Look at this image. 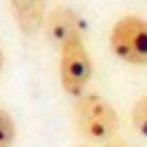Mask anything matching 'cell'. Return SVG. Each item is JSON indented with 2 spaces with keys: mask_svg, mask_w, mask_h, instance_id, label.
Segmentation results:
<instances>
[{
  "mask_svg": "<svg viewBox=\"0 0 147 147\" xmlns=\"http://www.w3.org/2000/svg\"><path fill=\"white\" fill-rule=\"evenodd\" d=\"M74 124L78 133L92 142H106L115 136L119 126V117L110 101L101 94L83 92L74 101Z\"/></svg>",
  "mask_w": 147,
  "mask_h": 147,
  "instance_id": "cell-1",
  "label": "cell"
},
{
  "mask_svg": "<svg viewBox=\"0 0 147 147\" xmlns=\"http://www.w3.org/2000/svg\"><path fill=\"white\" fill-rule=\"evenodd\" d=\"M60 85L67 94L80 96L92 78V60L83 44V37H74L60 46Z\"/></svg>",
  "mask_w": 147,
  "mask_h": 147,
  "instance_id": "cell-2",
  "label": "cell"
},
{
  "mask_svg": "<svg viewBox=\"0 0 147 147\" xmlns=\"http://www.w3.org/2000/svg\"><path fill=\"white\" fill-rule=\"evenodd\" d=\"M113 53L136 67L147 64V21L140 16H122L110 30Z\"/></svg>",
  "mask_w": 147,
  "mask_h": 147,
  "instance_id": "cell-3",
  "label": "cell"
},
{
  "mask_svg": "<svg viewBox=\"0 0 147 147\" xmlns=\"http://www.w3.org/2000/svg\"><path fill=\"white\" fill-rule=\"evenodd\" d=\"M44 25H46V32H48L51 41L57 44V46H62L64 41H69L74 37H83V32H80V18L69 7H55L46 16Z\"/></svg>",
  "mask_w": 147,
  "mask_h": 147,
  "instance_id": "cell-4",
  "label": "cell"
},
{
  "mask_svg": "<svg viewBox=\"0 0 147 147\" xmlns=\"http://www.w3.org/2000/svg\"><path fill=\"white\" fill-rule=\"evenodd\" d=\"M11 14L23 34L32 37L44 28L46 21V0H9Z\"/></svg>",
  "mask_w": 147,
  "mask_h": 147,
  "instance_id": "cell-5",
  "label": "cell"
},
{
  "mask_svg": "<svg viewBox=\"0 0 147 147\" xmlns=\"http://www.w3.org/2000/svg\"><path fill=\"white\" fill-rule=\"evenodd\" d=\"M14 140H16V122L5 108H0V147H11Z\"/></svg>",
  "mask_w": 147,
  "mask_h": 147,
  "instance_id": "cell-6",
  "label": "cell"
},
{
  "mask_svg": "<svg viewBox=\"0 0 147 147\" xmlns=\"http://www.w3.org/2000/svg\"><path fill=\"white\" fill-rule=\"evenodd\" d=\"M131 124H133V129L140 136L147 138V94L140 96L133 103V108H131Z\"/></svg>",
  "mask_w": 147,
  "mask_h": 147,
  "instance_id": "cell-7",
  "label": "cell"
},
{
  "mask_svg": "<svg viewBox=\"0 0 147 147\" xmlns=\"http://www.w3.org/2000/svg\"><path fill=\"white\" fill-rule=\"evenodd\" d=\"M101 147H131L126 140H106Z\"/></svg>",
  "mask_w": 147,
  "mask_h": 147,
  "instance_id": "cell-8",
  "label": "cell"
},
{
  "mask_svg": "<svg viewBox=\"0 0 147 147\" xmlns=\"http://www.w3.org/2000/svg\"><path fill=\"white\" fill-rule=\"evenodd\" d=\"M2 62H5V57H2V48H0V69H2Z\"/></svg>",
  "mask_w": 147,
  "mask_h": 147,
  "instance_id": "cell-9",
  "label": "cell"
},
{
  "mask_svg": "<svg viewBox=\"0 0 147 147\" xmlns=\"http://www.w3.org/2000/svg\"><path fill=\"white\" fill-rule=\"evenodd\" d=\"M74 147H90V145H85V142H80V145H74Z\"/></svg>",
  "mask_w": 147,
  "mask_h": 147,
  "instance_id": "cell-10",
  "label": "cell"
}]
</instances>
